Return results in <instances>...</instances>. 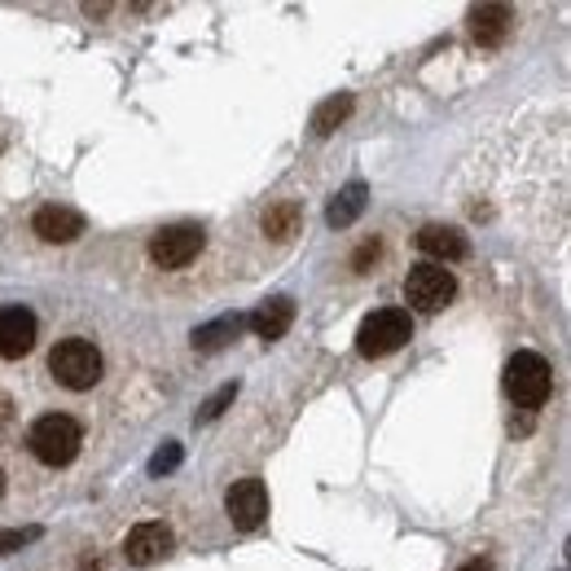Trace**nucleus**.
Listing matches in <instances>:
<instances>
[{
	"mask_svg": "<svg viewBox=\"0 0 571 571\" xmlns=\"http://www.w3.org/2000/svg\"><path fill=\"white\" fill-rule=\"evenodd\" d=\"M295 224H300V207H295V202H277V207H268V215H264V233H272V237H291Z\"/></svg>",
	"mask_w": 571,
	"mask_h": 571,
	"instance_id": "17",
	"label": "nucleus"
},
{
	"mask_svg": "<svg viewBox=\"0 0 571 571\" xmlns=\"http://www.w3.org/2000/svg\"><path fill=\"white\" fill-rule=\"evenodd\" d=\"M291 322H295V304L286 300V295H277V300H268V304H259V308L250 313V330H255L259 339H268V343L291 330Z\"/></svg>",
	"mask_w": 571,
	"mask_h": 571,
	"instance_id": "10",
	"label": "nucleus"
},
{
	"mask_svg": "<svg viewBox=\"0 0 571 571\" xmlns=\"http://www.w3.org/2000/svg\"><path fill=\"white\" fill-rule=\"evenodd\" d=\"M49 370L62 387L71 392H89L97 378H102V352L89 343V339H62L54 352H49Z\"/></svg>",
	"mask_w": 571,
	"mask_h": 571,
	"instance_id": "2",
	"label": "nucleus"
},
{
	"mask_svg": "<svg viewBox=\"0 0 571 571\" xmlns=\"http://www.w3.org/2000/svg\"><path fill=\"white\" fill-rule=\"evenodd\" d=\"M36 233H40L45 242H75V237L84 233V220H80V211H71V207H40V211H36Z\"/></svg>",
	"mask_w": 571,
	"mask_h": 571,
	"instance_id": "11",
	"label": "nucleus"
},
{
	"mask_svg": "<svg viewBox=\"0 0 571 571\" xmlns=\"http://www.w3.org/2000/svg\"><path fill=\"white\" fill-rule=\"evenodd\" d=\"M167 549H172V532H167L163 523H141V527H132L128 540H124V558H128L132 567H150V562H159Z\"/></svg>",
	"mask_w": 571,
	"mask_h": 571,
	"instance_id": "9",
	"label": "nucleus"
},
{
	"mask_svg": "<svg viewBox=\"0 0 571 571\" xmlns=\"http://www.w3.org/2000/svg\"><path fill=\"white\" fill-rule=\"evenodd\" d=\"M176 466H180V444H167V448L154 453V462H150L154 475H167V470H176Z\"/></svg>",
	"mask_w": 571,
	"mask_h": 571,
	"instance_id": "20",
	"label": "nucleus"
},
{
	"mask_svg": "<svg viewBox=\"0 0 571 571\" xmlns=\"http://www.w3.org/2000/svg\"><path fill=\"white\" fill-rule=\"evenodd\" d=\"M233 396H237V383H229V387H220L202 409H198V422H211V418H220L229 405H233Z\"/></svg>",
	"mask_w": 571,
	"mask_h": 571,
	"instance_id": "18",
	"label": "nucleus"
},
{
	"mask_svg": "<svg viewBox=\"0 0 571 571\" xmlns=\"http://www.w3.org/2000/svg\"><path fill=\"white\" fill-rule=\"evenodd\" d=\"M348 115H352V97L339 93V97H330V102L317 106V115H313V132H317V137H330Z\"/></svg>",
	"mask_w": 571,
	"mask_h": 571,
	"instance_id": "16",
	"label": "nucleus"
},
{
	"mask_svg": "<svg viewBox=\"0 0 571 571\" xmlns=\"http://www.w3.org/2000/svg\"><path fill=\"white\" fill-rule=\"evenodd\" d=\"M27 444H32V453H36L45 466H67V462L80 453L84 431H80V422L67 418V413H45V418H36Z\"/></svg>",
	"mask_w": 571,
	"mask_h": 571,
	"instance_id": "1",
	"label": "nucleus"
},
{
	"mask_svg": "<svg viewBox=\"0 0 571 571\" xmlns=\"http://www.w3.org/2000/svg\"><path fill=\"white\" fill-rule=\"evenodd\" d=\"M409 335H413L409 313L405 308H383V313L365 317V326L357 335V348H361V357H392L396 348L409 343Z\"/></svg>",
	"mask_w": 571,
	"mask_h": 571,
	"instance_id": "4",
	"label": "nucleus"
},
{
	"mask_svg": "<svg viewBox=\"0 0 571 571\" xmlns=\"http://www.w3.org/2000/svg\"><path fill=\"white\" fill-rule=\"evenodd\" d=\"M198 250H202V229L198 224H172V229H159L150 237V255L163 268H185Z\"/></svg>",
	"mask_w": 571,
	"mask_h": 571,
	"instance_id": "6",
	"label": "nucleus"
},
{
	"mask_svg": "<svg viewBox=\"0 0 571 571\" xmlns=\"http://www.w3.org/2000/svg\"><path fill=\"white\" fill-rule=\"evenodd\" d=\"M510 23H514V14H510L505 5H479V10L470 14V32H475V40H479L483 49H497V45L510 36Z\"/></svg>",
	"mask_w": 571,
	"mask_h": 571,
	"instance_id": "12",
	"label": "nucleus"
},
{
	"mask_svg": "<svg viewBox=\"0 0 571 571\" xmlns=\"http://www.w3.org/2000/svg\"><path fill=\"white\" fill-rule=\"evenodd\" d=\"M365 211V185H348L335 202H330V211H326V220L335 224V229H348L357 215Z\"/></svg>",
	"mask_w": 571,
	"mask_h": 571,
	"instance_id": "14",
	"label": "nucleus"
},
{
	"mask_svg": "<svg viewBox=\"0 0 571 571\" xmlns=\"http://www.w3.org/2000/svg\"><path fill=\"white\" fill-rule=\"evenodd\" d=\"M405 295H409L413 308H422V313H440L444 304H453L457 281H453V272L440 268V264H418V268L409 272V281H405Z\"/></svg>",
	"mask_w": 571,
	"mask_h": 571,
	"instance_id": "5",
	"label": "nucleus"
},
{
	"mask_svg": "<svg viewBox=\"0 0 571 571\" xmlns=\"http://www.w3.org/2000/svg\"><path fill=\"white\" fill-rule=\"evenodd\" d=\"M505 387H510V396H514L523 409H536V405H545L549 392H553V370H549V361L536 357V352H514L510 365H505Z\"/></svg>",
	"mask_w": 571,
	"mask_h": 571,
	"instance_id": "3",
	"label": "nucleus"
},
{
	"mask_svg": "<svg viewBox=\"0 0 571 571\" xmlns=\"http://www.w3.org/2000/svg\"><path fill=\"white\" fill-rule=\"evenodd\" d=\"M224 510H229L233 527H242V532L259 527L264 514H268V492H264V483H259V479H237V483L229 488V497H224Z\"/></svg>",
	"mask_w": 571,
	"mask_h": 571,
	"instance_id": "7",
	"label": "nucleus"
},
{
	"mask_svg": "<svg viewBox=\"0 0 571 571\" xmlns=\"http://www.w3.org/2000/svg\"><path fill=\"white\" fill-rule=\"evenodd\" d=\"M40 532L36 527H14V532H0V553H14V549H23V545H32Z\"/></svg>",
	"mask_w": 571,
	"mask_h": 571,
	"instance_id": "19",
	"label": "nucleus"
},
{
	"mask_svg": "<svg viewBox=\"0 0 571 571\" xmlns=\"http://www.w3.org/2000/svg\"><path fill=\"white\" fill-rule=\"evenodd\" d=\"M418 246L427 250V255H435V259H462L470 246H466V237H462V229H453V224H427L422 233H418Z\"/></svg>",
	"mask_w": 571,
	"mask_h": 571,
	"instance_id": "13",
	"label": "nucleus"
},
{
	"mask_svg": "<svg viewBox=\"0 0 571 571\" xmlns=\"http://www.w3.org/2000/svg\"><path fill=\"white\" fill-rule=\"evenodd\" d=\"M462 571H492V562H488V558H470Z\"/></svg>",
	"mask_w": 571,
	"mask_h": 571,
	"instance_id": "22",
	"label": "nucleus"
},
{
	"mask_svg": "<svg viewBox=\"0 0 571 571\" xmlns=\"http://www.w3.org/2000/svg\"><path fill=\"white\" fill-rule=\"evenodd\" d=\"M0 488H5V475H0Z\"/></svg>",
	"mask_w": 571,
	"mask_h": 571,
	"instance_id": "23",
	"label": "nucleus"
},
{
	"mask_svg": "<svg viewBox=\"0 0 571 571\" xmlns=\"http://www.w3.org/2000/svg\"><path fill=\"white\" fill-rule=\"evenodd\" d=\"M36 343V317L27 308H0V357L19 361Z\"/></svg>",
	"mask_w": 571,
	"mask_h": 571,
	"instance_id": "8",
	"label": "nucleus"
},
{
	"mask_svg": "<svg viewBox=\"0 0 571 571\" xmlns=\"http://www.w3.org/2000/svg\"><path fill=\"white\" fill-rule=\"evenodd\" d=\"M374 259H378V242H365V246H361V250L352 255V268H357V272H365V268H370Z\"/></svg>",
	"mask_w": 571,
	"mask_h": 571,
	"instance_id": "21",
	"label": "nucleus"
},
{
	"mask_svg": "<svg viewBox=\"0 0 571 571\" xmlns=\"http://www.w3.org/2000/svg\"><path fill=\"white\" fill-rule=\"evenodd\" d=\"M242 326H246L242 317H220V322H211V326L194 330V348H198V352H215V348H224V343H229Z\"/></svg>",
	"mask_w": 571,
	"mask_h": 571,
	"instance_id": "15",
	"label": "nucleus"
}]
</instances>
